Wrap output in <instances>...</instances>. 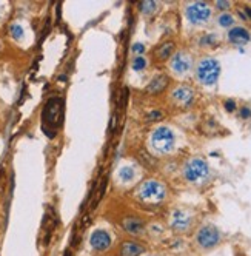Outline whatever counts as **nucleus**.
Segmentation results:
<instances>
[{
    "label": "nucleus",
    "mask_w": 251,
    "mask_h": 256,
    "mask_svg": "<svg viewBox=\"0 0 251 256\" xmlns=\"http://www.w3.org/2000/svg\"><path fill=\"white\" fill-rule=\"evenodd\" d=\"M167 196V188L162 182L156 179L143 180L137 188V199L147 206H157L162 204Z\"/></svg>",
    "instance_id": "obj_1"
},
{
    "label": "nucleus",
    "mask_w": 251,
    "mask_h": 256,
    "mask_svg": "<svg viewBox=\"0 0 251 256\" xmlns=\"http://www.w3.org/2000/svg\"><path fill=\"white\" fill-rule=\"evenodd\" d=\"M174 144H176L174 133L168 126H157L150 136L151 148H153V152H156L159 154H167V153L173 152Z\"/></svg>",
    "instance_id": "obj_2"
},
{
    "label": "nucleus",
    "mask_w": 251,
    "mask_h": 256,
    "mask_svg": "<svg viewBox=\"0 0 251 256\" xmlns=\"http://www.w3.org/2000/svg\"><path fill=\"white\" fill-rule=\"evenodd\" d=\"M221 74V65L216 59L204 58L196 66V78L204 85H214Z\"/></svg>",
    "instance_id": "obj_3"
},
{
    "label": "nucleus",
    "mask_w": 251,
    "mask_h": 256,
    "mask_svg": "<svg viewBox=\"0 0 251 256\" xmlns=\"http://www.w3.org/2000/svg\"><path fill=\"white\" fill-rule=\"evenodd\" d=\"M196 244L202 250L216 248L222 241V232L214 224H205L196 233Z\"/></svg>",
    "instance_id": "obj_4"
},
{
    "label": "nucleus",
    "mask_w": 251,
    "mask_h": 256,
    "mask_svg": "<svg viewBox=\"0 0 251 256\" xmlns=\"http://www.w3.org/2000/svg\"><path fill=\"white\" fill-rule=\"evenodd\" d=\"M88 244L94 253H106L114 246V236L110 230L99 227L89 233Z\"/></svg>",
    "instance_id": "obj_5"
},
{
    "label": "nucleus",
    "mask_w": 251,
    "mask_h": 256,
    "mask_svg": "<svg viewBox=\"0 0 251 256\" xmlns=\"http://www.w3.org/2000/svg\"><path fill=\"white\" fill-rule=\"evenodd\" d=\"M208 164L201 159V158H194L187 162V166L184 168V176L187 180L193 182V184H199V182L205 180L208 178Z\"/></svg>",
    "instance_id": "obj_6"
},
{
    "label": "nucleus",
    "mask_w": 251,
    "mask_h": 256,
    "mask_svg": "<svg viewBox=\"0 0 251 256\" xmlns=\"http://www.w3.org/2000/svg\"><path fill=\"white\" fill-rule=\"evenodd\" d=\"M187 19L190 20V24L193 25H204L210 20L211 17V8L208 4L205 2H196V4H190L185 10Z\"/></svg>",
    "instance_id": "obj_7"
},
{
    "label": "nucleus",
    "mask_w": 251,
    "mask_h": 256,
    "mask_svg": "<svg viewBox=\"0 0 251 256\" xmlns=\"http://www.w3.org/2000/svg\"><path fill=\"white\" fill-rule=\"evenodd\" d=\"M193 226V216L191 213L185 212V210H173V213L170 214V227L177 232V233H185L191 228Z\"/></svg>",
    "instance_id": "obj_8"
},
{
    "label": "nucleus",
    "mask_w": 251,
    "mask_h": 256,
    "mask_svg": "<svg viewBox=\"0 0 251 256\" xmlns=\"http://www.w3.org/2000/svg\"><path fill=\"white\" fill-rule=\"evenodd\" d=\"M170 66H171L174 74L185 76V74H188V72L191 71V68H193V59H191V56H190L188 52L177 51V52L173 54Z\"/></svg>",
    "instance_id": "obj_9"
},
{
    "label": "nucleus",
    "mask_w": 251,
    "mask_h": 256,
    "mask_svg": "<svg viewBox=\"0 0 251 256\" xmlns=\"http://www.w3.org/2000/svg\"><path fill=\"white\" fill-rule=\"evenodd\" d=\"M120 227L128 236L139 238V236H142L143 233H145L147 224H145L143 219H140L137 216H127V218H123L120 221Z\"/></svg>",
    "instance_id": "obj_10"
},
{
    "label": "nucleus",
    "mask_w": 251,
    "mask_h": 256,
    "mask_svg": "<svg viewBox=\"0 0 251 256\" xmlns=\"http://www.w3.org/2000/svg\"><path fill=\"white\" fill-rule=\"evenodd\" d=\"M147 252L145 244H142L140 241L130 238V240H123L119 247H117V254L119 256H142Z\"/></svg>",
    "instance_id": "obj_11"
},
{
    "label": "nucleus",
    "mask_w": 251,
    "mask_h": 256,
    "mask_svg": "<svg viewBox=\"0 0 251 256\" xmlns=\"http://www.w3.org/2000/svg\"><path fill=\"white\" fill-rule=\"evenodd\" d=\"M171 99L174 100V104L181 105V106H188L193 104L194 100V91L191 86L188 85H179L173 90L171 93Z\"/></svg>",
    "instance_id": "obj_12"
},
{
    "label": "nucleus",
    "mask_w": 251,
    "mask_h": 256,
    "mask_svg": "<svg viewBox=\"0 0 251 256\" xmlns=\"http://www.w3.org/2000/svg\"><path fill=\"white\" fill-rule=\"evenodd\" d=\"M251 36L250 32L242 28V26H233L230 31H228V40L231 44H236V45H242V44H247L250 42Z\"/></svg>",
    "instance_id": "obj_13"
},
{
    "label": "nucleus",
    "mask_w": 251,
    "mask_h": 256,
    "mask_svg": "<svg viewBox=\"0 0 251 256\" xmlns=\"http://www.w3.org/2000/svg\"><path fill=\"white\" fill-rule=\"evenodd\" d=\"M168 84H170L168 76H165V74H159V76H156V78L148 84L147 91H148V93H151V94H159V93H162V91L168 86Z\"/></svg>",
    "instance_id": "obj_14"
},
{
    "label": "nucleus",
    "mask_w": 251,
    "mask_h": 256,
    "mask_svg": "<svg viewBox=\"0 0 251 256\" xmlns=\"http://www.w3.org/2000/svg\"><path fill=\"white\" fill-rule=\"evenodd\" d=\"M173 51H174V44L173 42H165L164 45H160L156 51V56L160 60H165L170 56H173Z\"/></svg>",
    "instance_id": "obj_15"
},
{
    "label": "nucleus",
    "mask_w": 251,
    "mask_h": 256,
    "mask_svg": "<svg viewBox=\"0 0 251 256\" xmlns=\"http://www.w3.org/2000/svg\"><path fill=\"white\" fill-rule=\"evenodd\" d=\"M134 174H136V172L130 166H125L117 172V178H119L120 182H123V184H128V182H131L134 179Z\"/></svg>",
    "instance_id": "obj_16"
},
{
    "label": "nucleus",
    "mask_w": 251,
    "mask_h": 256,
    "mask_svg": "<svg viewBox=\"0 0 251 256\" xmlns=\"http://www.w3.org/2000/svg\"><path fill=\"white\" fill-rule=\"evenodd\" d=\"M9 36L14 40H22L25 38V30L20 24H11L9 26Z\"/></svg>",
    "instance_id": "obj_17"
},
{
    "label": "nucleus",
    "mask_w": 251,
    "mask_h": 256,
    "mask_svg": "<svg viewBox=\"0 0 251 256\" xmlns=\"http://www.w3.org/2000/svg\"><path fill=\"white\" fill-rule=\"evenodd\" d=\"M218 22H219V25L221 26H231L233 24H235V17H233L231 14H228V12H222L221 16H219V19H218Z\"/></svg>",
    "instance_id": "obj_18"
},
{
    "label": "nucleus",
    "mask_w": 251,
    "mask_h": 256,
    "mask_svg": "<svg viewBox=\"0 0 251 256\" xmlns=\"http://www.w3.org/2000/svg\"><path fill=\"white\" fill-rule=\"evenodd\" d=\"M156 8H157V5H156L154 2H143V4H140V10H142V12H143V14H147V16L153 14Z\"/></svg>",
    "instance_id": "obj_19"
},
{
    "label": "nucleus",
    "mask_w": 251,
    "mask_h": 256,
    "mask_svg": "<svg viewBox=\"0 0 251 256\" xmlns=\"http://www.w3.org/2000/svg\"><path fill=\"white\" fill-rule=\"evenodd\" d=\"M133 70H136V71H140V70H143L147 66V59L143 58V56H137L134 60H133Z\"/></svg>",
    "instance_id": "obj_20"
},
{
    "label": "nucleus",
    "mask_w": 251,
    "mask_h": 256,
    "mask_svg": "<svg viewBox=\"0 0 251 256\" xmlns=\"http://www.w3.org/2000/svg\"><path fill=\"white\" fill-rule=\"evenodd\" d=\"M204 45H213V44H216L218 42V39H216V36H214V34H208V36H204V38H202V40H201Z\"/></svg>",
    "instance_id": "obj_21"
},
{
    "label": "nucleus",
    "mask_w": 251,
    "mask_h": 256,
    "mask_svg": "<svg viewBox=\"0 0 251 256\" xmlns=\"http://www.w3.org/2000/svg\"><path fill=\"white\" fill-rule=\"evenodd\" d=\"M162 112H159V110H157V112H151L150 114H148V120H159V119H162Z\"/></svg>",
    "instance_id": "obj_22"
},
{
    "label": "nucleus",
    "mask_w": 251,
    "mask_h": 256,
    "mask_svg": "<svg viewBox=\"0 0 251 256\" xmlns=\"http://www.w3.org/2000/svg\"><path fill=\"white\" fill-rule=\"evenodd\" d=\"M225 110H227V112H235V110H236V102L231 100V99L225 100Z\"/></svg>",
    "instance_id": "obj_23"
},
{
    "label": "nucleus",
    "mask_w": 251,
    "mask_h": 256,
    "mask_svg": "<svg viewBox=\"0 0 251 256\" xmlns=\"http://www.w3.org/2000/svg\"><path fill=\"white\" fill-rule=\"evenodd\" d=\"M133 52H136V54H139V56H140V54L145 52V46H143L142 44H134L133 45Z\"/></svg>",
    "instance_id": "obj_24"
},
{
    "label": "nucleus",
    "mask_w": 251,
    "mask_h": 256,
    "mask_svg": "<svg viewBox=\"0 0 251 256\" xmlns=\"http://www.w3.org/2000/svg\"><path fill=\"white\" fill-rule=\"evenodd\" d=\"M241 116H242V118H251V108L244 106V108L241 110Z\"/></svg>",
    "instance_id": "obj_25"
},
{
    "label": "nucleus",
    "mask_w": 251,
    "mask_h": 256,
    "mask_svg": "<svg viewBox=\"0 0 251 256\" xmlns=\"http://www.w3.org/2000/svg\"><path fill=\"white\" fill-rule=\"evenodd\" d=\"M216 6H218L219 10H227V8H230V2H222V0H221V2L216 4Z\"/></svg>",
    "instance_id": "obj_26"
},
{
    "label": "nucleus",
    "mask_w": 251,
    "mask_h": 256,
    "mask_svg": "<svg viewBox=\"0 0 251 256\" xmlns=\"http://www.w3.org/2000/svg\"><path fill=\"white\" fill-rule=\"evenodd\" d=\"M244 14H245V17H247V19H251V8H250V6H247V8H245V12H244Z\"/></svg>",
    "instance_id": "obj_27"
},
{
    "label": "nucleus",
    "mask_w": 251,
    "mask_h": 256,
    "mask_svg": "<svg viewBox=\"0 0 251 256\" xmlns=\"http://www.w3.org/2000/svg\"><path fill=\"white\" fill-rule=\"evenodd\" d=\"M142 256H157V254H153V253H143Z\"/></svg>",
    "instance_id": "obj_28"
},
{
    "label": "nucleus",
    "mask_w": 251,
    "mask_h": 256,
    "mask_svg": "<svg viewBox=\"0 0 251 256\" xmlns=\"http://www.w3.org/2000/svg\"><path fill=\"white\" fill-rule=\"evenodd\" d=\"M2 12H3V11H2V6H0V19H2V16H3Z\"/></svg>",
    "instance_id": "obj_29"
}]
</instances>
